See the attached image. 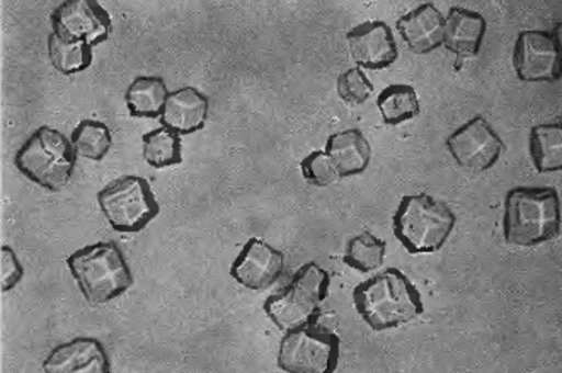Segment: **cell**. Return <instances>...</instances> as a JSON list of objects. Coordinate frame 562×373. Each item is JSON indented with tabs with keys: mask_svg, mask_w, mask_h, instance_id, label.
I'll list each match as a JSON object with an SVG mask.
<instances>
[{
	"mask_svg": "<svg viewBox=\"0 0 562 373\" xmlns=\"http://www.w3.org/2000/svg\"><path fill=\"white\" fill-rule=\"evenodd\" d=\"M351 58L361 70H384L400 57L391 26L385 21H367L346 33Z\"/></svg>",
	"mask_w": 562,
	"mask_h": 373,
	"instance_id": "cell-13",
	"label": "cell"
},
{
	"mask_svg": "<svg viewBox=\"0 0 562 373\" xmlns=\"http://www.w3.org/2000/svg\"><path fill=\"white\" fill-rule=\"evenodd\" d=\"M341 338L317 320L289 329L280 341L278 369L289 373H333L338 369Z\"/></svg>",
	"mask_w": 562,
	"mask_h": 373,
	"instance_id": "cell-8",
	"label": "cell"
},
{
	"mask_svg": "<svg viewBox=\"0 0 562 373\" xmlns=\"http://www.w3.org/2000/svg\"><path fill=\"white\" fill-rule=\"evenodd\" d=\"M168 86L160 77L140 76L128 86L125 94L130 116L159 120L168 101Z\"/></svg>",
	"mask_w": 562,
	"mask_h": 373,
	"instance_id": "cell-19",
	"label": "cell"
},
{
	"mask_svg": "<svg viewBox=\"0 0 562 373\" xmlns=\"http://www.w3.org/2000/svg\"><path fill=\"white\" fill-rule=\"evenodd\" d=\"M528 154L533 168L540 174L561 171L562 169V125L543 123L533 126L528 135Z\"/></svg>",
	"mask_w": 562,
	"mask_h": 373,
	"instance_id": "cell-20",
	"label": "cell"
},
{
	"mask_svg": "<svg viewBox=\"0 0 562 373\" xmlns=\"http://www.w3.org/2000/svg\"><path fill=\"white\" fill-rule=\"evenodd\" d=\"M24 279V268L18 259L14 249L9 246L0 248V289L2 294H8Z\"/></svg>",
	"mask_w": 562,
	"mask_h": 373,
	"instance_id": "cell-28",
	"label": "cell"
},
{
	"mask_svg": "<svg viewBox=\"0 0 562 373\" xmlns=\"http://www.w3.org/2000/svg\"><path fill=\"white\" fill-rule=\"evenodd\" d=\"M67 268L89 304H108L134 285L128 261L114 240L77 249L67 258Z\"/></svg>",
	"mask_w": 562,
	"mask_h": 373,
	"instance_id": "cell-3",
	"label": "cell"
},
{
	"mask_svg": "<svg viewBox=\"0 0 562 373\" xmlns=\"http://www.w3.org/2000/svg\"><path fill=\"white\" fill-rule=\"evenodd\" d=\"M487 23L483 14L465 8H452L445 18L443 46L456 55V69L465 58H475L486 38Z\"/></svg>",
	"mask_w": 562,
	"mask_h": 373,
	"instance_id": "cell-15",
	"label": "cell"
},
{
	"mask_svg": "<svg viewBox=\"0 0 562 373\" xmlns=\"http://www.w3.org/2000/svg\"><path fill=\"white\" fill-rule=\"evenodd\" d=\"M395 27L413 54H431L443 46L445 15L429 2L401 15Z\"/></svg>",
	"mask_w": 562,
	"mask_h": 373,
	"instance_id": "cell-16",
	"label": "cell"
},
{
	"mask_svg": "<svg viewBox=\"0 0 562 373\" xmlns=\"http://www.w3.org/2000/svg\"><path fill=\"white\" fill-rule=\"evenodd\" d=\"M285 271V256L267 240H247L231 264V276L249 290H267L273 286Z\"/></svg>",
	"mask_w": 562,
	"mask_h": 373,
	"instance_id": "cell-12",
	"label": "cell"
},
{
	"mask_svg": "<svg viewBox=\"0 0 562 373\" xmlns=\"http://www.w3.org/2000/svg\"><path fill=\"white\" fill-rule=\"evenodd\" d=\"M376 108L385 125L397 126L422 115L418 92L409 84H391L376 95Z\"/></svg>",
	"mask_w": 562,
	"mask_h": 373,
	"instance_id": "cell-21",
	"label": "cell"
},
{
	"mask_svg": "<svg viewBox=\"0 0 562 373\" xmlns=\"http://www.w3.org/2000/svg\"><path fill=\"white\" fill-rule=\"evenodd\" d=\"M302 178L314 188H326L339 180L338 171L326 150H312L301 162Z\"/></svg>",
	"mask_w": 562,
	"mask_h": 373,
	"instance_id": "cell-26",
	"label": "cell"
},
{
	"mask_svg": "<svg viewBox=\"0 0 562 373\" xmlns=\"http://www.w3.org/2000/svg\"><path fill=\"white\" fill-rule=\"evenodd\" d=\"M324 150L335 162L339 180L363 174L372 160V147L358 128L342 129L330 135Z\"/></svg>",
	"mask_w": 562,
	"mask_h": 373,
	"instance_id": "cell-18",
	"label": "cell"
},
{
	"mask_svg": "<svg viewBox=\"0 0 562 373\" xmlns=\"http://www.w3.org/2000/svg\"><path fill=\"white\" fill-rule=\"evenodd\" d=\"M385 252H387V242L366 230L348 240L342 261L346 267H350L358 273H370L382 268Z\"/></svg>",
	"mask_w": 562,
	"mask_h": 373,
	"instance_id": "cell-23",
	"label": "cell"
},
{
	"mask_svg": "<svg viewBox=\"0 0 562 373\" xmlns=\"http://www.w3.org/2000/svg\"><path fill=\"white\" fill-rule=\"evenodd\" d=\"M77 156L101 162L113 147L110 126L98 120H82L70 135Z\"/></svg>",
	"mask_w": 562,
	"mask_h": 373,
	"instance_id": "cell-25",
	"label": "cell"
},
{
	"mask_svg": "<svg viewBox=\"0 0 562 373\" xmlns=\"http://www.w3.org/2000/svg\"><path fill=\"white\" fill-rule=\"evenodd\" d=\"M43 370L46 373H110L106 348L95 338H74L49 351Z\"/></svg>",
	"mask_w": 562,
	"mask_h": 373,
	"instance_id": "cell-14",
	"label": "cell"
},
{
	"mask_svg": "<svg viewBox=\"0 0 562 373\" xmlns=\"http://www.w3.org/2000/svg\"><path fill=\"white\" fill-rule=\"evenodd\" d=\"M445 147L460 168L472 172L490 171L505 152L502 138L481 115L457 128Z\"/></svg>",
	"mask_w": 562,
	"mask_h": 373,
	"instance_id": "cell-10",
	"label": "cell"
},
{
	"mask_svg": "<svg viewBox=\"0 0 562 373\" xmlns=\"http://www.w3.org/2000/svg\"><path fill=\"white\" fill-rule=\"evenodd\" d=\"M456 225L453 210L425 193L406 194L392 215L395 239L413 256L440 251Z\"/></svg>",
	"mask_w": 562,
	"mask_h": 373,
	"instance_id": "cell-4",
	"label": "cell"
},
{
	"mask_svg": "<svg viewBox=\"0 0 562 373\" xmlns=\"http://www.w3.org/2000/svg\"><path fill=\"white\" fill-rule=\"evenodd\" d=\"M336 88H338L339 98L350 106H361L373 94V84L367 77L366 70H361L360 67L345 70L338 77Z\"/></svg>",
	"mask_w": 562,
	"mask_h": 373,
	"instance_id": "cell-27",
	"label": "cell"
},
{
	"mask_svg": "<svg viewBox=\"0 0 562 373\" xmlns=\"http://www.w3.org/2000/svg\"><path fill=\"white\" fill-rule=\"evenodd\" d=\"M209 113V98L196 88L187 86V88L169 92L168 101H166L159 120L164 128L172 129L183 137V135H193L205 128Z\"/></svg>",
	"mask_w": 562,
	"mask_h": 373,
	"instance_id": "cell-17",
	"label": "cell"
},
{
	"mask_svg": "<svg viewBox=\"0 0 562 373\" xmlns=\"http://www.w3.org/2000/svg\"><path fill=\"white\" fill-rule=\"evenodd\" d=\"M351 297L358 316L376 332L401 328L425 313L419 290L397 268L380 271L361 282Z\"/></svg>",
	"mask_w": 562,
	"mask_h": 373,
	"instance_id": "cell-1",
	"label": "cell"
},
{
	"mask_svg": "<svg viewBox=\"0 0 562 373\" xmlns=\"http://www.w3.org/2000/svg\"><path fill=\"white\" fill-rule=\"evenodd\" d=\"M330 274L319 264H302L289 285L265 301L262 309L280 331L319 320L321 305L329 295Z\"/></svg>",
	"mask_w": 562,
	"mask_h": 373,
	"instance_id": "cell-6",
	"label": "cell"
},
{
	"mask_svg": "<svg viewBox=\"0 0 562 373\" xmlns=\"http://www.w3.org/2000/svg\"><path fill=\"white\" fill-rule=\"evenodd\" d=\"M561 200L554 188L518 187L505 199L503 236L509 246L536 248L561 233Z\"/></svg>",
	"mask_w": 562,
	"mask_h": 373,
	"instance_id": "cell-2",
	"label": "cell"
},
{
	"mask_svg": "<svg viewBox=\"0 0 562 373\" xmlns=\"http://www.w3.org/2000/svg\"><path fill=\"white\" fill-rule=\"evenodd\" d=\"M561 38L554 31H521L514 46V67L524 82H555L559 69Z\"/></svg>",
	"mask_w": 562,
	"mask_h": 373,
	"instance_id": "cell-11",
	"label": "cell"
},
{
	"mask_svg": "<svg viewBox=\"0 0 562 373\" xmlns=\"http://www.w3.org/2000/svg\"><path fill=\"white\" fill-rule=\"evenodd\" d=\"M77 152L70 138L52 126H40L15 152L18 171L46 191H58L72 180Z\"/></svg>",
	"mask_w": 562,
	"mask_h": 373,
	"instance_id": "cell-5",
	"label": "cell"
},
{
	"mask_svg": "<svg viewBox=\"0 0 562 373\" xmlns=\"http://www.w3.org/2000/svg\"><path fill=\"white\" fill-rule=\"evenodd\" d=\"M49 64L64 76L86 72L94 60V52L88 43H65L49 33L46 38Z\"/></svg>",
	"mask_w": 562,
	"mask_h": 373,
	"instance_id": "cell-24",
	"label": "cell"
},
{
	"mask_svg": "<svg viewBox=\"0 0 562 373\" xmlns=\"http://www.w3.org/2000/svg\"><path fill=\"white\" fill-rule=\"evenodd\" d=\"M144 145V159L150 168L168 169L183 162V142L181 135L172 129L160 128L150 129L148 134L142 137Z\"/></svg>",
	"mask_w": 562,
	"mask_h": 373,
	"instance_id": "cell-22",
	"label": "cell"
},
{
	"mask_svg": "<svg viewBox=\"0 0 562 373\" xmlns=\"http://www.w3.org/2000/svg\"><path fill=\"white\" fill-rule=\"evenodd\" d=\"M52 33L65 43H88L92 48L108 42L113 31L110 12L98 0H65L49 14Z\"/></svg>",
	"mask_w": 562,
	"mask_h": 373,
	"instance_id": "cell-9",
	"label": "cell"
},
{
	"mask_svg": "<svg viewBox=\"0 0 562 373\" xmlns=\"http://www.w3.org/2000/svg\"><path fill=\"white\" fill-rule=\"evenodd\" d=\"M98 205L116 233L137 234L160 214L153 188L142 176H122L98 193Z\"/></svg>",
	"mask_w": 562,
	"mask_h": 373,
	"instance_id": "cell-7",
	"label": "cell"
}]
</instances>
